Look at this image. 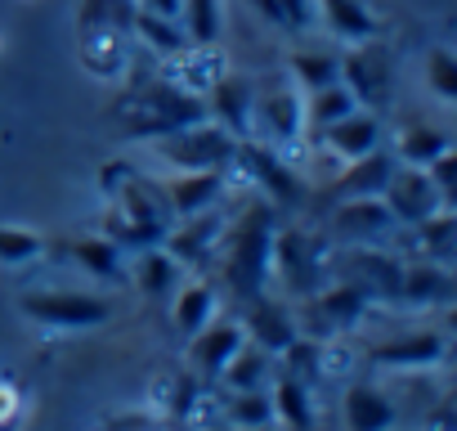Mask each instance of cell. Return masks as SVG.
Returning a JSON list of instances; mask_svg holds the SVG:
<instances>
[{"label": "cell", "instance_id": "cb8c5ba5", "mask_svg": "<svg viewBox=\"0 0 457 431\" xmlns=\"http://www.w3.org/2000/svg\"><path fill=\"white\" fill-rule=\"evenodd\" d=\"M359 108V99H354V90L345 86V81H332V86H323V90H310V104H305V117L319 126V131H328L332 122H341V117H350Z\"/></svg>", "mask_w": 457, "mask_h": 431}, {"label": "cell", "instance_id": "7c38bea8", "mask_svg": "<svg viewBox=\"0 0 457 431\" xmlns=\"http://www.w3.org/2000/svg\"><path fill=\"white\" fill-rule=\"evenodd\" d=\"M211 108H215V117H220V126L234 135V139H243L247 131H252V108H256V90L243 81V77H220L215 86H211Z\"/></svg>", "mask_w": 457, "mask_h": 431}, {"label": "cell", "instance_id": "e0dca14e", "mask_svg": "<svg viewBox=\"0 0 457 431\" xmlns=\"http://www.w3.org/2000/svg\"><path fill=\"white\" fill-rule=\"evenodd\" d=\"M341 81L354 90L359 104H377V99L390 95V63L368 55V50H354V55L341 59Z\"/></svg>", "mask_w": 457, "mask_h": 431}, {"label": "cell", "instance_id": "d590c367", "mask_svg": "<svg viewBox=\"0 0 457 431\" xmlns=\"http://www.w3.org/2000/svg\"><path fill=\"white\" fill-rule=\"evenodd\" d=\"M292 72H296V81H301L305 90H323V86L341 81V63H337L332 55H310V50L292 59Z\"/></svg>", "mask_w": 457, "mask_h": 431}, {"label": "cell", "instance_id": "52a82bcc", "mask_svg": "<svg viewBox=\"0 0 457 431\" xmlns=\"http://www.w3.org/2000/svg\"><path fill=\"white\" fill-rule=\"evenodd\" d=\"M270 257L278 261V275H283V283H287L292 292L310 297V292L323 288V252H319V243L305 239L301 230L274 234V252H270Z\"/></svg>", "mask_w": 457, "mask_h": 431}, {"label": "cell", "instance_id": "8fae6325", "mask_svg": "<svg viewBox=\"0 0 457 431\" xmlns=\"http://www.w3.org/2000/svg\"><path fill=\"white\" fill-rule=\"evenodd\" d=\"M224 189V171H188V175H170L162 184V198L170 207V216H197L206 207H215Z\"/></svg>", "mask_w": 457, "mask_h": 431}, {"label": "cell", "instance_id": "4316f807", "mask_svg": "<svg viewBox=\"0 0 457 431\" xmlns=\"http://www.w3.org/2000/svg\"><path fill=\"white\" fill-rule=\"evenodd\" d=\"M130 32H139L157 55H179L184 46H188V37L175 28V19H166V14H148V10H135V28Z\"/></svg>", "mask_w": 457, "mask_h": 431}, {"label": "cell", "instance_id": "f35d334b", "mask_svg": "<svg viewBox=\"0 0 457 431\" xmlns=\"http://www.w3.org/2000/svg\"><path fill=\"white\" fill-rule=\"evenodd\" d=\"M234 418H238V422L261 427V422H270V418H274V404H270V395H265V391H243V395L234 400Z\"/></svg>", "mask_w": 457, "mask_h": 431}, {"label": "cell", "instance_id": "f546056e", "mask_svg": "<svg viewBox=\"0 0 457 431\" xmlns=\"http://www.w3.org/2000/svg\"><path fill=\"white\" fill-rule=\"evenodd\" d=\"M270 404H274V413H278L287 427H310V422H314L310 386H305V382H296L292 373H283V377H278V395H274Z\"/></svg>", "mask_w": 457, "mask_h": 431}, {"label": "cell", "instance_id": "83f0119b", "mask_svg": "<svg viewBox=\"0 0 457 431\" xmlns=\"http://www.w3.org/2000/svg\"><path fill=\"white\" fill-rule=\"evenodd\" d=\"M453 144H448V135L444 131H435V126H408L403 131V139H399V157L408 162V166H430L439 153H448Z\"/></svg>", "mask_w": 457, "mask_h": 431}, {"label": "cell", "instance_id": "4dcf8cb0", "mask_svg": "<svg viewBox=\"0 0 457 431\" xmlns=\"http://www.w3.org/2000/svg\"><path fill=\"white\" fill-rule=\"evenodd\" d=\"M247 5L265 23L283 28V32H305L314 23V5H310V0H247Z\"/></svg>", "mask_w": 457, "mask_h": 431}, {"label": "cell", "instance_id": "5bb4252c", "mask_svg": "<svg viewBox=\"0 0 457 431\" xmlns=\"http://www.w3.org/2000/svg\"><path fill=\"white\" fill-rule=\"evenodd\" d=\"M372 359L381 368H430L444 359V337L439 333H403V337H390L372 351Z\"/></svg>", "mask_w": 457, "mask_h": 431}, {"label": "cell", "instance_id": "8992f818", "mask_svg": "<svg viewBox=\"0 0 457 431\" xmlns=\"http://www.w3.org/2000/svg\"><path fill=\"white\" fill-rule=\"evenodd\" d=\"M234 162L270 193V202H278V207H296L301 202V180H296V171L287 166V162H278V153L270 148V144H256V139H238V148H234Z\"/></svg>", "mask_w": 457, "mask_h": 431}, {"label": "cell", "instance_id": "3957f363", "mask_svg": "<svg viewBox=\"0 0 457 431\" xmlns=\"http://www.w3.org/2000/svg\"><path fill=\"white\" fill-rule=\"evenodd\" d=\"M234 148H238L234 135H228L224 126H206V122L157 135V153L179 171H224L228 162H234Z\"/></svg>", "mask_w": 457, "mask_h": 431}, {"label": "cell", "instance_id": "e575fe53", "mask_svg": "<svg viewBox=\"0 0 457 431\" xmlns=\"http://www.w3.org/2000/svg\"><path fill=\"white\" fill-rule=\"evenodd\" d=\"M175 275H179V261L162 248H153L144 261H139V288L148 292V297H166L170 292V283H175Z\"/></svg>", "mask_w": 457, "mask_h": 431}, {"label": "cell", "instance_id": "7402d4cb", "mask_svg": "<svg viewBox=\"0 0 457 431\" xmlns=\"http://www.w3.org/2000/svg\"><path fill=\"white\" fill-rule=\"evenodd\" d=\"M345 422L359 431H377L395 422V404L377 391V386H350L345 391Z\"/></svg>", "mask_w": 457, "mask_h": 431}, {"label": "cell", "instance_id": "7a4b0ae2", "mask_svg": "<svg viewBox=\"0 0 457 431\" xmlns=\"http://www.w3.org/2000/svg\"><path fill=\"white\" fill-rule=\"evenodd\" d=\"M193 122H206V104L175 81H148L130 99V113H126V131L135 139H157V135H170Z\"/></svg>", "mask_w": 457, "mask_h": 431}, {"label": "cell", "instance_id": "277c9868", "mask_svg": "<svg viewBox=\"0 0 457 431\" xmlns=\"http://www.w3.org/2000/svg\"><path fill=\"white\" fill-rule=\"evenodd\" d=\"M19 310L46 328H99L112 319V306L99 301V297H86V292H28L19 301Z\"/></svg>", "mask_w": 457, "mask_h": 431}, {"label": "cell", "instance_id": "836d02e7", "mask_svg": "<svg viewBox=\"0 0 457 431\" xmlns=\"http://www.w3.org/2000/svg\"><path fill=\"white\" fill-rule=\"evenodd\" d=\"M417 230V239L426 243V252L435 257V261H453V234H457V221H453V211H435V216H426L421 225H412Z\"/></svg>", "mask_w": 457, "mask_h": 431}, {"label": "cell", "instance_id": "ac0fdd59", "mask_svg": "<svg viewBox=\"0 0 457 431\" xmlns=\"http://www.w3.org/2000/svg\"><path fill=\"white\" fill-rule=\"evenodd\" d=\"M323 135H328V148H332L337 157H345V162H354V157H363V153H372V148L381 144V126H377V117L363 113V108H354L350 117L332 122Z\"/></svg>", "mask_w": 457, "mask_h": 431}, {"label": "cell", "instance_id": "6da1fadb", "mask_svg": "<svg viewBox=\"0 0 457 431\" xmlns=\"http://www.w3.org/2000/svg\"><path fill=\"white\" fill-rule=\"evenodd\" d=\"M270 252H274V207L261 202L238 221V234H234V243H228V261H224V283L243 301L261 297L265 275L274 266Z\"/></svg>", "mask_w": 457, "mask_h": 431}, {"label": "cell", "instance_id": "1f68e13d", "mask_svg": "<svg viewBox=\"0 0 457 431\" xmlns=\"http://www.w3.org/2000/svg\"><path fill=\"white\" fill-rule=\"evenodd\" d=\"M211 310H215V292H211L206 283H188V288L175 297V328L193 337V333L211 319Z\"/></svg>", "mask_w": 457, "mask_h": 431}, {"label": "cell", "instance_id": "44dd1931", "mask_svg": "<svg viewBox=\"0 0 457 431\" xmlns=\"http://www.w3.org/2000/svg\"><path fill=\"white\" fill-rule=\"evenodd\" d=\"M448 297H453V279L444 266H412L399 279V301L430 306V301H448Z\"/></svg>", "mask_w": 457, "mask_h": 431}, {"label": "cell", "instance_id": "9a60e30c", "mask_svg": "<svg viewBox=\"0 0 457 431\" xmlns=\"http://www.w3.org/2000/svg\"><path fill=\"white\" fill-rule=\"evenodd\" d=\"M243 346V328L238 324H202L193 333V368L202 377H220V368L234 359V351Z\"/></svg>", "mask_w": 457, "mask_h": 431}, {"label": "cell", "instance_id": "4fadbf2b", "mask_svg": "<svg viewBox=\"0 0 457 431\" xmlns=\"http://www.w3.org/2000/svg\"><path fill=\"white\" fill-rule=\"evenodd\" d=\"M345 270H350V279H354L368 297H390V301H399L403 266H399L395 257H386V252H377V248H359V252L345 261Z\"/></svg>", "mask_w": 457, "mask_h": 431}, {"label": "cell", "instance_id": "2e32d148", "mask_svg": "<svg viewBox=\"0 0 457 431\" xmlns=\"http://www.w3.org/2000/svg\"><path fill=\"white\" fill-rule=\"evenodd\" d=\"M368 301H372V297H368L354 279L310 292V310L323 319V328H345V324H359V319H363V310H368Z\"/></svg>", "mask_w": 457, "mask_h": 431}, {"label": "cell", "instance_id": "ab89813d", "mask_svg": "<svg viewBox=\"0 0 457 431\" xmlns=\"http://www.w3.org/2000/svg\"><path fill=\"white\" fill-rule=\"evenodd\" d=\"M426 175L435 180V189L444 193V202H453V198H457V162H453V148H448V153H439V157L426 166Z\"/></svg>", "mask_w": 457, "mask_h": 431}, {"label": "cell", "instance_id": "5b68a950", "mask_svg": "<svg viewBox=\"0 0 457 431\" xmlns=\"http://www.w3.org/2000/svg\"><path fill=\"white\" fill-rule=\"evenodd\" d=\"M381 202H386V211L395 216L399 225H421L426 216L448 207L444 193L435 189V180L426 175V166H395L386 189H381Z\"/></svg>", "mask_w": 457, "mask_h": 431}, {"label": "cell", "instance_id": "ba28073f", "mask_svg": "<svg viewBox=\"0 0 457 431\" xmlns=\"http://www.w3.org/2000/svg\"><path fill=\"white\" fill-rule=\"evenodd\" d=\"M395 225V216L386 211L381 193L377 198H341V207L332 211V234L341 243H377L386 239Z\"/></svg>", "mask_w": 457, "mask_h": 431}, {"label": "cell", "instance_id": "60d3db41", "mask_svg": "<svg viewBox=\"0 0 457 431\" xmlns=\"http://www.w3.org/2000/svg\"><path fill=\"white\" fill-rule=\"evenodd\" d=\"M135 10H148V14H166V19H179V0H135Z\"/></svg>", "mask_w": 457, "mask_h": 431}, {"label": "cell", "instance_id": "d4e9b609", "mask_svg": "<svg viewBox=\"0 0 457 431\" xmlns=\"http://www.w3.org/2000/svg\"><path fill=\"white\" fill-rule=\"evenodd\" d=\"M220 377L234 386V391H261V382L270 377V351H261V346H238L234 359L220 368Z\"/></svg>", "mask_w": 457, "mask_h": 431}, {"label": "cell", "instance_id": "9c48e42d", "mask_svg": "<svg viewBox=\"0 0 457 431\" xmlns=\"http://www.w3.org/2000/svg\"><path fill=\"white\" fill-rule=\"evenodd\" d=\"M252 117H261V131L278 144H292L305 126V104L292 86H270L265 95H256V108Z\"/></svg>", "mask_w": 457, "mask_h": 431}, {"label": "cell", "instance_id": "484cf974", "mask_svg": "<svg viewBox=\"0 0 457 431\" xmlns=\"http://www.w3.org/2000/svg\"><path fill=\"white\" fill-rule=\"evenodd\" d=\"M179 14H184V37L193 46H215L220 41V0H179Z\"/></svg>", "mask_w": 457, "mask_h": 431}, {"label": "cell", "instance_id": "f1b7e54d", "mask_svg": "<svg viewBox=\"0 0 457 431\" xmlns=\"http://www.w3.org/2000/svg\"><path fill=\"white\" fill-rule=\"evenodd\" d=\"M72 248V257L90 270V275H99V279H121V248L112 243V239H77V243H68Z\"/></svg>", "mask_w": 457, "mask_h": 431}, {"label": "cell", "instance_id": "d6986e66", "mask_svg": "<svg viewBox=\"0 0 457 431\" xmlns=\"http://www.w3.org/2000/svg\"><path fill=\"white\" fill-rule=\"evenodd\" d=\"M390 171H395V157H386L381 148H372V153H363V157L350 162V171L332 184V198H377L386 189Z\"/></svg>", "mask_w": 457, "mask_h": 431}, {"label": "cell", "instance_id": "8d00e7d4", "mask_svg": "<svg viewBox=\"0 0 457 431\" xmlns=\"http://www.w3.org/2000/svg\"><path fill=\"white\" fill-rule=\"evenodd\" d=\"M46 252V243L32 230H14V225H0V261L5 266H28Z\"/></svg>", "mask_w": 457, "mask_h": 431}, {"label": "cell", "instance_id": "ffe728a7", "mask_svg": "<svg viewBox=\"0 0 457 431\" xmlns=\"http://www.w3.org/2000/svg\"><path fill=\"white\" fill-rule=\"evenodd\" d=\"M247 333H252V342H256L261 351L278 355V351L296 337V319H292V310H283L278 301H261V297H252V310H247Z\"/></svg>", "mask_w": 457, "mask_h": 431}, {"label": "cell", "instance_id": "d6a6232c", "mask_svg": "<svg viewBox=\"0 0 457 431\" xmlns=\"http://www.w3.org/2000/svg\"><path fill=\"white\" fill-rule=\"evenodd\" d=\"M278 355H283V364H287V373H292L296 382L314 386V382L323 377V346H319V342H301V337H292Z\"/></svg>", "mask_w": 457, "mask_h": 431}, {"label": "cell", "instance_id": "74e56055", "mask_svg": "<svg viewBox=\"0 0 457 431\" xmlns=\"http://www.w3.org/2000/svg\"><path fill=\"white\" fill-rule=\"evenodd\" d=\"M426 72H430V86H435L439 99H457V59L448 50H430Z\"/></svg>", "mask_w": 457, "mask_h": 431}, {"label": "cell", "instance_id": "30bf717a", "mask_svg": "<svg viewBox=\"0 0 457 431\" xmlns=\"http://www.w3.org/2000/svg\"><path fill=\"white\" fill-rule=\"evenodd\" d=\"M220 230H224V216L215 211V207H206V211H197V216H184V230H166V252L179 261V266H197L211 248H215V239H220Z\"/></svg>", "mask_w": 457, "mask_h": 431}, {"label": "cell", "instance_id": "603a6c76", "mask_svg": "<svg viewBox=\"0 0 457 431\" xmlns=\"http://www.w3.org/2000/svg\"><path fill=\"white\" fill-rule=\"evenodd\" d=\"M319 5H323L328 28H332L341 41L363 46V41H372V37H377V23H372V14L359 5V0H319Z\"/></svg>", "mask_w": 457, "mask_h": 431}]
</instances>
